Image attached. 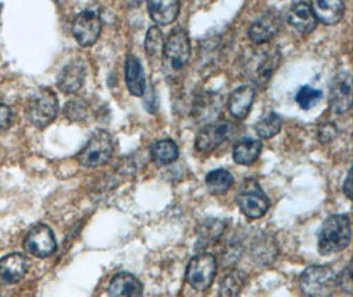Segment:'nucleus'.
Listing matches in <instances>:
<instances>
[{"instance_id": "0eeeda50", "label": "nucleus", "mask_w": 353, "mask_h": 297, "mask_svg": "<svg viewBox=\"0 0 353 297\" xmlns=\"http://www.w3.org/2000/svg\"><path fill=\"white\" fill-rule=\"evenodd\" d=\"M59 112V101L53 90L48 88L41 89L34 95L28 107V118L37 128L50 125Z\"/></svg>"}, {"instance_id": "f257e3e1", "label": "nucleus", "mask_w": 353, "mask_h": 297, "mask_svg": "<svg viewBox=\"0 0 353 297\" xmlns=\"http://www.w3.org/2000/svg\"><path fill=\"white\" fill-rule=\"evenodd\" d=\"M351 219L348 216H331L321 225L318 246L321 255L345 250L351 243Z\"/></svg>"}, {"instance_id": "9b49d317", "label": "nucleus", "mask_w": 353, "mask_h": 297, "mask_svg": "<svg viewBox=\"0 0 353 297\" xmlns=\"http://www.w3.org/2000/svg\"><path fill=\"white\" fill-rule=\"evenodd\" d=\"M352 106V77L350 72L335 76L330 92V107L335 114H343Z\"/></svg>"}, {"instance_id": "2eb2a0df", "label": "nucleus", "mask_w": 353, "mask_h": 297, "mask_svg": "<svg viewBox=\"0 0 353 297\" xmlns=\"http://www.w3.org/2000/svg\"><path fill=\"white\" fill-rule=\"evenodd\" d=\"M86 76V68L79 60L72 61L65 66L57 77V86L65 94H73L79 92L83 85Z\"/></svg>"}, {"instance_id": "ddd939ff", "label": "nucleus", "mask_w": 353, "mask_h": 297, "mask_svg": "<svg viewBox=\"0 0 353 297\" xmlns=\"http://www.w3.org/2000/svg\"><path fill=\"white\" fill-rule=\"evenodd\" d=\"M230 134V125L226 122L209 123L196 136V148L203 152H208L224 143Z\"/></svg>"}, {"instance_id": "72a5a7b5", "label": "nucleus", "mask_w": 353, "mask_h": 297, "mask_svg": "<svg viewBox=\"0 0 353 297\" xmlns=\"http://www.w3.org/2000/svg\"><path fill=\"white\" fill-rule=\"evenodd\" d=\"M336 135V127L332 123H324L319 127V141L321 143L331 141Z\"/></svg>"}, {"instance_id": "6e6552de", "label": "nucleus", "mask_w": 353, "mask_h": 297, "mask_svg": "<svg viewBox=\"0 0 353 297\" xmlns=\"http://www.w3.org/2000/svg\"><path fill=\"white\" fill-rule=\"evenodd\" d=\"M191 57V41L187 31L176 28L170 33L164 43L163 59L171 70L183 69Z\"/></svg>"}, {"instance_id": "f3484780", "label": "nucleus", "mask_w": 353, "mask_h": 297, "mask_svg": "<svg viewBox=\"0 0 353 297\" xmlns=\"http://www.w3.org/2000/svg\"><path fill=\"white\" fill-rule=\"evenodd\" d=\"M289 23L301 33H311L318 25V20L311 10V6L305 1L292 4L290 8Z\"/></svg>"}, {"instance_id": "7c9ffc66", "label": "nucleus", "mask_w": 353, "mask_h": 297, "mask_svg": "<svg viewBox=\"0 0 353 297\" xmlns=\"http://www.w3.org/2000/svg\"><path fill=\"white\" fill-rule=\"evenodd\" d=\"M323 96V93L318 89H314L311 86H303L296 94V103L301 106V109L308 110L315 106Z\"/></svg>"}, {"instance_id": "2f4dec72", "label": "nucleus", "mask_w": 353, "mask_h": 297, "mask_svg": "<svg viewBox=\"0 0 353 297\" xmlns=\"http://www.w3.org/2000/svg\"><path fill=\"white\" fill-rule=\"evenodd\" d=\"M86 114H88L86 105L79 99L70 101L65 106V115L70 121H82V119L86 118Z\"/></svg>"}, {"instance_id": "a211bd4d", "label": "nucleus", "mask_w": 353, "mask_h": 297, "mask_svg": "<svg viewBox=\"0 0 353 297\" xmlns=\"http://www.w3.org/2000/svg\"><path fill=\"white\" fill-rule=\"evenodd\" d=\"M310 6H311V10L316 17V20H319L325 25L337 24L343 19L344 11H345V6L340 0H335V1L316 0V1L311 3Z\"/></svg>"}, {"instance_id": "f8f14e48", "label": "nucleus", "mask_w": 353, "mask_h": 297, "mask_svg": "<svg viewBox=\"0 0 353 297\" xmlns=\"http://www.w3.org/2000/svg\"><path fill=\"white\" fill-rule=\"evenodd\" d=\"M281 24L282 19L276 11H266L250 25L249 37L257 45L266 44L276 36V33L281 30Z\"/></svg>"}, {"instance_id": "b1692460", "label": "nucleus", "mask_w": 353, "mask_h": 297, "mask_svg": "<svg viewBox=\"0 0 353 297\" xmlns=\"http://www.w3.org/2000/svg\"><path fill=\"white\" fill-rule=\"evenodd\" d=\"M220 110H221L220 96L214 93H205L197 98L193 106V114L201 121H208L214 115L217 116Z\"/></svg>"}, {"instance_id": "423d86ee", "label": "nucleus", "mask_w": 353, "mask_h": 297, "mask_svg": "<svg viewBox=\"0 0 353 297\" xmlns=\"http://www.w3.org/2000/svg\"><path fill=\"white\" fill-rule=\"evenodd\" d=\"M216 274V258L208 252H201L192 258L188 263L185 271V280L196 291H207L212 283L214 282Z\"/></svg>"}, {"instance_id": "9d476101", "label": "nucleus", "mask_w": 353, "mask_h": 297, "mask_svg": "<svg viewBox=\"0 0 353 297\" xmlns=\"http://www.w3.org/2000/svg\"><path fill=\"white\" fill-rule=\"evenodd\" d=\"M23 245L27 252L37 258L50 256L57 249V243L52 229L44 223L33 226L28 234L26 235Z\"/></svg>"}, {"instance_id": "c9c22d12", "label": "nucleus", "mask_w": 353, "mask_h": 297, "mask_svg": "<svg viewBox=\"0 0 353 297\" xmlns=\"http://www.w3.org/2000/svg\"><path fill=\"white\" fill-rule=\"evenodd\" d=\"M343 190H344L345 196L348 198H351V192H352V174H351V171L347 174V178H345V181L343 184Z\"/></svg>"}, {"instance_id": "7ed1b4c3", "label": "nucleus", "mask_w": 353, "mask_h": 297, "mask_svg": "<svg viewBox=\"0 0 353 297\" xmlns=\"http://www.w3.org/2000/svg\"><path fill=\"white\" fill-rule=\"evenodd\" d=\"M114 154V141L112 135L105 130L96 131L86 145L81 150L77 160L83 167H101L112 158Z\"/></svg>"}, {"instance_id": "f704fd0d", "label": "nucleus", "mask_w": 353, "mask_h": 297, "mask_svg": "<svg viewBox=\"0 0 353 297\" xmlns=\"http://www.w3.org/2000/svg\"><path fill=\"white\" fill-rule=\"evenodd\" d=\"M11 122H12V111L7 105L0 103V131L7 130L11 125Z\"/></svg>"}, {"instance_id": "dca6fc26", "label": "nucleus", "mask_w": 353, "mask_h": 297, "mask_svg": "<svg viewBox=\"0 0 353 297\" xmlns=\"http://www.w3.org/2000/svg\"><path fill=\"white\" fill-rule=\"evenodd\" d=\"M110 297H143V285L129 272L117 274L109 284Z\"/></svg>"}, {"instance_id": "c756f323", "label": "nucleus", "mask_w": 353, "mask_h": 297, "mask_svg": "<svg viewBox=\"0 0 353 297\" xmlns=\"http://www.w3.org/2000/svg\"><path fill=\"white\" fill-rule=\"evenodd\" d=\"M252 256L256 258L259 263H272V260L276 256V250L269 238H261L252 245Z\"/></svg>"}, {"instance_id": "1a4fd4ad", "label": "nucleus", "mask_w": 353, "mask_h": 297, "mask_svg": "<svg viewBox=\"0 0 353 297\" xmlns=\"http://www.w3.org/2000/svg\"><path fill=\"white\" fill-rule=\"evenodd\" d=\"M73 34L81 47L96 44L102 31V20L96 10H85L76 16L72 27Z\"/></svg>"}, {"instance_id": "39448f33", "label": "nucleus", "mask_w": 353, "mask_h": 297, "mask_svg": "<svg viewBox=\"0 0 353 297\" xmlns=\"http://www.w3.org/2000/svg\"><path fill=\"white\" fill-rule=\"evenodd\" d=\"M279 63V52L276 48H266L254 52L245 63V72L248 77L256 85H266L272 79Z\"/></svg>"}, {"instance_id": "6ab92c4d", "label": "nucleus", "mask_w": 353, "mask_h": 297, "mask_svg": "<svg viewBox=\"0 0 353 297\" xmlns=\"http://www.w3.org/2000/svg\"><path fill=\"white\" fill-rule=\"evenodd\" d=\"M125 77L126 85L130 93L135 96H143L145 93V77L143 66L139 61V59L130 53L126 60L125 68Z\"/></svg>"}, {"instance_id": "4468645a", "label": "nucleus", "mask_w": 353, "mask_h": 297, "mask_svg": "<svg viewBox=\"0 0 353 297\" xmlns=\"http://www.w3.org/2000/svg\"><path fill=\"white\" fill-rule=\"evenodd\" d=\"M28 259L21 254H10L0 259V283L15 284L19 283L28 271Z\"/></svg>"}, {"instance_id": "a878e982", "label": "nucleus", "mask_w": 353, "mask_h": 297, "mask_svg": "<svg viewBox=\"0 0 353 297\" xmlns=\"http://www.w3.org/2000/svg\"><path fill=\"white\" fill-rule=\"evenodd\" d=\"M233 183H234V178H233L232 173L226 170H223V168L209 172L205 177L207 188L212 194H216V196L225 194L229 189L233 187Z\"/></svg>"}, {"instance_id": "f03ea898", "label": "nucleus", "mask_w": 353, "mask_h": 297, "mask_svg": "<svg viewBox=\"0 0 353 297\" xmlns=\"http://www.w3.org/2000/svg\"><path fill=\"white\" fill-rule=\"evenodd\" d=\"M299 287L305 296L331 297L337 287V275L330 266H310L299 278Z\"/></svg>"}, {"instance_id": "473e14b6", "label": "nucleus", "mask_w": 353, "mask_h": 297, "mask_svg": "<svg viewBox=\"0 0 353 297\" xmlns=\"http://www.w3.org/2000/svg\"><path fill=\"white\" fill-rule=\"evenodd\" d=\"M337 285H340V288L345 292V294H352V271L351 266L345 267L341 274L337 276Z\"/></svg>"}, {"instance_id": "bb28decb", "label": "nucleus", "mask_w": 353, "mask_h": 297, "mask_svg": "<svg viewBox=\"0 0 353 297\" xmlns=\"http://www.w3.org/2000/svg\"><path fill=\"white\" fill-rule=\"evenodd\" d=\"M246 283V276L239 269L229 271L225 274L223 280L220 283V294L219 297H240L242 288Z\"/></svg>"}, {"instance_id": "20e7f679", "label": "nucleus", "mask_w": 353, "mask_h": 297, "mask_svg": "<svg viewBox=\"0 0 353 297\" xmlns=\"http://www.w3.org/2000/svg\"><path fill=\"white\" fill-rule=\"evenodd\" d=\"M237 203L248 218L258 219L263 217L269 210L270 200L258 184L257 180L249 178L245 180L240 188Z\"/></svg>"}, {"instance_id": "c85d7f7f", "label": "nucleus", "mask_w": 353, "mask_h": 297, "mask_svg": "<svg viewBox=\"0 0 353 297\" xmlns=\"http://www.w3.org/2000/svg\"><path fill=\"white\" fill-rule=\"evenodd\" d=\"M282 128V119L278 114L270 112L266 116H263L261 121H258L256 125V131L258 135L263 139H270L279 134Z\"/></svg>"}, {"instance_id": "393cba45", "label": "nucleus", "mask_w": 353, "mask_h": 297, "mask_svg": "<svg viewBox=\"0 0 353 297\" xmlns=\"http://www.w3.org/2000/svg\"><path fill=\"white\" fill-rule=\"evenodd\" d=\"M151 157L161 167L168 165L179 157V147L171 139H161L151 145Z\"/></svg>"}, {"instance_id": "4be33fe9", "label": "nucleus", "mask_w": 353, "mask_h": 297, "mask_svg": "<svg viewBox=\"0 0 353 297\" xmlns=\"http://www.w3.org/2000/svg\"><path fill=\"white\" fill-rule=\"evenodd\" d=\"M148 12L151 19L159 25H168L174 23L179 16L180 3L174 1H148L147 3Z\"/></svg>"}, {"instance_id": "cd10ccee", "label": "nucleus", "mask_w": 353, "mask_h": 297, "mask_svg": "<svg viewBox=\"0 0 353 297\" xmlns=\"http://www.w3.org/2000/svg\"><path fill=\"white\" fill-rule=\"evenodd\" d=\"M164 37L158 27H151L145 36V49L150 61H161L164 52Z\"/></svg>"}, {"instance_id": "5701e85b", "label": "nucleus", "mask_w": 353, "mask_h": 297, "mask_svg": "<svg viewBox=\"0 0 353 297\" xmlns=\"http://www.w3.org/2000/svg\"><path fill=\"white\" fill-rule=\"evenodd\" d=\"M262 151V143L257 139H243L234 145L233 158L240 165H252Z\"/></svg>"}, {"instance_id": "412c9836", "label": "nucleus", "mask_w": 353, "mask_h": 297, "mask_svg": "<svg viewBox=\"0 0 353 297\" xmlns=\"http://www.w3.org/2000/svg\"><path fill=\"white\" fill-rule=\"evenodd\" d=\"M254 95L256 92L252 86L243 85L241 88L236 89L229 96L228 102L230 114L237 119H245L250 112L252 105L254 102Z\"/></svg>"}, {"instance_id": "aec40b11", "label": "nucleus", "mask_w": 353, "mask_h": 297, "mask_svg": "<svg viewBox=\"0 0 353 297\" xmlns=\"http://www.w3.org/2000/svg\"><path fill=\"white\" fill-rule=\"evenodd\" d=\"M225 225L224 221L217 218H209L203 222V225L199 229L197 234V240H196V250L203 251L208 247L214 246L216 243L220 242L221 236L224 234Z\"/></svg>"}]
</instances>
